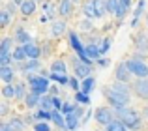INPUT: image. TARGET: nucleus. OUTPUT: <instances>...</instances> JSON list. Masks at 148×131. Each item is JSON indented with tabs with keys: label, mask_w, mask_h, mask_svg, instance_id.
Listing matches in <instances>:
<instances>
[{
	"label": "nucleus",
	"mask_w": 148,
	"mask_h": 131,
	"mask_svg": "<svg viewBox=\"0 0 148 131\" xmlns=\"http://www.w3.org/2000/svg\"><path fill=\"white\" fill-rule=\"evenodd\" d=\"M146 116H148V107H146Z\"/></svg>",
	"instance_id": "obj_48"
},
{
	"label": "nucleus",
	"mask_w": 148,
	"mask_h": 131,
	"mask_svg": "<svg viewBox=\"0 0 148 131\" xmlns=\"http://www.w3.org/2000/svg\"><path fill=\"white\" fill-rule=\"evenodd\" d=\"M127 11H130V8H127L126 4H122V2H120V4H118V8H116V11H114V15L120 19V21H122V19L127 15Z\"/></svg>",
	"instance_id": "obj_31"
},
{
	"label": "nucleus",
	"mask_w": 148,
	"mask_h": 131,
	"mask_svg": "<svg viewBox=\"0 0 148 131\" xmlns=\"http://www.w3.org/2000/svg\"><path fill=\"white\" fill-rule=\"evenodd\" d=\"M81 26H83L84 30H88V28H92V23L90 21H83V23H81Z\"/></svg>",
	"instance_id": "obj_43"
},
{
	"label": "nucleus",
	"mask_w": 148,
	"mask_h": 131,
	"mask_svg": "<svg viewBox=\"0 0 148 131\" xmlns=\"http://www.w3.org/2000/svg\"><path fill=\"white\" fill-rule=\"evenodd\" d=\"M83 13L86 15V17H90V19L98 17V15H96V4H94V0H86V2L83 4Z\"/></svg>",
	"instance_id": "obj_13"
},
{
	"label": "nucleus",
	"mask_w": 148,
	"mask_h": 131,
	"mask_svg": "<svg viewBox=\"0 0 148 131\" xmlns=\"http://www.w3.org/2000/svg\"><path fill=\"white\" fill-rule=\"evenodd\" d=\"M0 113H2V114H6V113H8V107L4 105V103H2V107H0Z\"/></svg>",
	"instance_id": "obj_45"
},
{
	"label": "nucleus",
	"mask_w": 148,
	"mask_h": 131,
	"mask_svg": "<svg viewBox=\"0 0 148 131\" xmlns=\"http://www.w3.org/2000/svg\"><path fill=\"white\" fill-rule=\"evenodd\" d=\"M73 111H75V107H73V105H68V103L62 107V114H69V113H73Z\"/></svg>",
	"instance_id": "obj_40"
},
{
	"label": "nucleus",
	"mask_w": 148,
	"mask_h": 131,
	"mask_svg": "<svg viewBox=\"0 0 148 131\" xmlns=\"http://www.w3.org/2000/svg\"><path fill=\"white\" fill-rule=\"evenodd\" d=\"M11 2H15V4H17V6H21V4L25 2V0H11Z\"/></svg>",
	"instance_id": "obj_47"
},
{
	"label": "nucleus",
	"mask_w": 148,
	"mask_h": 131,
	"mask_svg": "<svg viewBox=\"0 0 148 131\" xmlns=\"http://www.w3.org/2000/svg\"><path fill=\"white\" fill-rule=\"evenodd\" d=\"M105 131H130V128H127L126 124H124L122 120H120V118H116V120H112L111 124L109 126H105Z\"/></svg>",
	"instance_id": "obj_12"
},
{
	"label": "nucleus",
	"mask_w": 148,
	"mask_h": 131,
	"mask_svg": "<svg viewBox=\"0 0 148 131\" xmlns=\"http://www.w3.org/2000/svg\"><path fill=\"white\" fill-rule=\"evenodd\" d=\"M10 11L8 10H0V26H2V28H6L8 25H10Z\"/></svg>",
	"instance_id": "obj_32"
},
{
	"label": "nucleus",
	"mask_w": 148,
	"mask_h": 131,
	"mask_svg": "<svg viewBox=\"0 0 148 131\" xmlns=\"http://www.w3.org/2000/svg\"><path fill=\"white\" fill-rule=\"evenodd\" d=\"M86 55L90 56L92 60H94V58L98 60L99 56L103 55V53H101V47H98V45H94V43H90V45H88V47H86Z\"/></svg>",
	"instance_id": "obj_21"
},
{
	"label": "nucleus",
	"mask_w": 148,
	"mask_h": 131,
	"mask_svg": "<svg viewBox=\"0 0 148 131\" xmlns=\"http://www.w3.org/2000/svg\"><path fill=\"white\" fill-rule=\"evenodd\" d=\"M0 79L4 83H11L13 81V69L10 66H0Z\"/></svg>",
	"instance_id": "obj_16"
},
{
	"label": "nucleus",
	"mask_w": 148,
	"mask_h": 131,
	"mask_svg": "<svg viewBox=\"0 0 148 131\" xmlns=\"http://www.w3.org/2000/svg\"><path fill=\"white\" fill-rule=\"evenodd\" d=\"M51 32H53V36H62V34L66 32V23L64 21H54L53 25H51Z\"/></svg>",
	"instance_id": "obj_18"
},
{
	"label": "nucleus",
	"mask_w": 148,
	"mask_h": 131,
	"mask_svg": "<svg viewBox=\"0 0 148 131\" xmlns=\"http://www.w3.org/2000/svg\"><path fill=\"white\" fill-rule=\"evenodd\" d=\"M75 101L81 103V105H88V103H90V94H88V92H84V90L75 92Z\"/></svg>",
	"instance_id": "obj_23"
},
{
	"label": "nucleus",
	"mask_w": 148,
	"mask_h": 131,
	"mask_svg": "<svg viewBox=\"0 0 148 131\" xmlns=\"http://www.w3.org/2000/svg\"><path fill=\"white\" fill-rule=\"evenodd\" d=\"M146 23H148V15H146Z\"/></svg>",
	"instance_id": "obj_49"
},
{
	"label": "nucleus",
	"mask_w": 148,
	"mask_h": 131,
	"mask_svg": "<svg viewBox=\"0 0 148 131\" xmlns=\"http://www.w3.org/2000/svg\"><path fill=\"white\" fill-rule=\"evenodd\" d=\"M10 126L15 131H23V128H25V122H23L21 118H11V120H10Z\"/></svg>",
	"instance_id": "obj_34"
},
{
	"label": "nucleus",
	"mask_w": 148,
	"mask_h": 131,
	"mask_svg": "<svg viewBox=\"0 0 148 131\" xmlns=\"http://www.w3.org/2000/svg\"><path fill=\"white\" fill-rule=\"evenodd\" d=\"M51 71L54 73H66L68 69H66V62H62V60H54L53 64H51Z\"/></svg>",
	"instance_id": "obj_28"
},
{
	"label": "nucleus",
	"mask_w": 148,
	"mask_h": 131,
	"mask_svg": "<svg viewBox=\"0 0 148 131\" xmlns=\"http://www.w3.org/2000/svg\"><path fill=\"white\" fill-rule=\"evenodd\" d=\"M40 105H41V109H47V111H54V103H53V96H47L45 94L43 98H41V101H40Z\"/></svg>",
	"instance_id": "obj_27"
},
{
	"label": "nucleus",
	"mask_w": 148,
	"mask_h": 131,
	"mask_svg": "<svg viewBox=\"0 0 148 131\" xmlns=\"http://www.w3.org/2000/svg\"><path fill=\"white\" fill-rule=\"evenodd\" d=\"M10 47H11V40L10 38H4L2 45H0V55H2V53H10Z\"/></svg>",
	"instance_id": "obj_36"
},
{
	"label": "nucleus",
	"mask_w": 148,
	"mask_h": 131,
	"mask_svg": "<svg viewBox=\"0 0 148 131\" xmlns=\"http://www.w3.org/2000/svg\"><path fill=\"white\" fill-rule=\"evenodd\" d=\"M15 38H17V41H19V43H23V45H26V43H30V41H32L30 34H26L25 28H21V26H19L17 32H15Z\"/></svg>",
	"instance_id": "obj_20"
},
{
	"label": "nucleus",
	"mask_w": 148,
	"mask_h": 131,
	"mask_svg": "<svg viewBox=\"0 0 148 131\" xmlns=\"http://www.w3.org/2000/svg\"><path fill=\"white\" fill-rule=\"evenodd\" d=\"M98 64L101 66V68H107V66H109V64H111V62H109V60H107V58H98Z\"/></svg>",
	"instance_id": "obj_42"
},
{
	"label": "nucleus",
	"mask_w": 148,
	"mask_h": 131,
	"mask_svg": "<svg viewBox=\"0 0 148 131\" xmlns=\"http://www.w3.org/2000/svg\"><path fill=\"white\" fill-rule=\"evenodd\" d=\"M145 6H146V0H139L137 10H135V15H133V19H131V26H133V28L139 25V17H141L143 11H145Z\"/></svg>",
	"instance_id": "obj_15"
},
{
	"label": "nucleus",
	"mask_w": 148,
	"mask_h": 131,
	"mask_svg": "<svg viewBox=\"0 0 148 131\" xmlns=\"http://www.w3.org/2000/svg\"><path fill=\"white\" fill-rule=\"evenodd\" d=\"M105 96H107V101L111 107H114V109H124V107L130 105V88L126 86V84H112L111 88H107L105 90Z\"/></svg>",
	"instance_id": "obj_1"
},
{
	"label": "nucleus",
	"mask_w": 148,
	"mask_h": 131,
	"mask_svg": "<svg viewBox=\"0 0 148 131\" xmlns=\"http://www.w3.org/2000/svg\"><path fill=\"white\" fill-rule=\"evenodd\" d=\"M34 131H51V126L45 120H40V122H36V126H34Z\"/></svg>",
	"instance_id": "obj_35"
},
{
	"label": "nucleus",
	"mask_w": 148,
	"mask_h": 131,
	"mask_svg": "<svg viewBox=\"0 0 148 131\" xmlns=\"http://www.w3.org/2000/svg\"><path fill=\"white\" fill-rule=\"evenodd\" d=\"M19 8H21V13L25 17H28V15H32L36 11V0H25Z\"/></svg>",
	"instance_id": "obj_10"
},
{
	"label": "nucleus",
	"mask_w": 148,
	"mask_h": 131,
	"mask_svg": "<svg viewBox=\"0 0 148 131\" xmlns=\"http://www.w3.org/2000/svg\"><path fill=\"white\" fill-rule=\"evenodd\" d=\"M94 4H96V15L103 17L107 13V0H94Z\"/></svg>",
	"instance_id": "obj_24"
},
{
	"label": "nucleus",
	"mask_w": 148,
	"mask_h": 131,
	"mask_svg": "<svg viewBox=\"0 0 148 131\" xmlns=\"http://www.w3.org/2000/svg\"><path fill=\"white\" fill-rule=\"evenodd\" d=\"M40 68V62H38V58H28V62H25L21 66V69L25 73H32V71H36V69Z\"/></svg>",
	"instance_id": "obj_17"
},
{
	"label": "nucleus",
	"mask_w": 148,
	"mask_h": 131,
	"mask_svg": "<svg viewBox=\"0 0 148 131\" xmlns=\"http://www.w3.org/2000/svg\"><path fill=\"white\" fill-rule=\"evenodd\" d=\"M94 86H96V79L88 75L86 79L83 81V86H81V90H84V92H88V94H90V92L94 90Z\"/></svg>",
	"instance_id": "obj_25"
},
{
	"label": "nucleus",
	"mask_w": 148,
	"mask_h": 131,
	"mask_svg": "<svg viewBox=\"0 0 148 131\" xmlns=\"http://www.w3.org/2000/svg\"><path fill=\"white\" fill-rule=\"evenodd\" d=\"M11 56H13V60H15V62H23L25 58H28V55H26V49H25V45H23V47H17L13 53H11Z\"/></svg>",
	"instance_id": "obj_22"
},
{
	"label": "nucleus",
	"mask_w": 148,
	"mask_h": 131,
	"mask_svg": "<svg viewBox=\"0 0 148 131\" xmlns=\"http://www.w3.org/2000/svg\"><path fill=\"white\" fill-rule=\"evenodd\" d=\"M51 81H54V83H60V84H69V79L66 77V73H54L51 71Z\"/></svg>",
	"instance_id": "obj_26"
},
{
	"label": "nucleus",
	"mask_w": 148,
	"mask_h": 131,
	"mask_svg": "<svg viewBox=\"0 0 148 131\" xmlns=\"http://www.w3.org/2000/svg\"><path fill=\"white\" fill-rule=\"evenodd\" d=\"M120 2H122V4H126L127 8H131V0H120Z\"/></svg>",
	"instance_id": "obj_46"
},
{
	"label": "nucleus",
	"mask_w": 148,
	"mask_h": 131,
	"mask_svg": "<svg viewBox=\"0 0 148 131\" xmlns=\"http://www.w3.org/2000/svg\"><path fill=\"white\" fill-rule=\"evenodd\" d=\"M116 116H118L130 129H133V131L141 129V114H139L135 109H127V107L116 109Z\"/></svg>",
	"instance_id": "obj_2"
},
{
	"label": "nucleus",
	"mask_w": 148,
	"mask_h": 131,
	"mask_svg": "<svg viewBox=\"0 0 148 131\" xmlns=\"http://www.w3.org/2000/svg\"><path fill=\"white\" fill-rule=\"evenodd\" d=\"M126 66L130 68L131 75L139 77V79H145V77H148V66L143 62L141 58H131V60H127Z\"/></svg>",
	"instance_id": "obj_4"
},
{
	"label": "nucleus",
	"mask_w": 148,
	"mask_h": 131,
	"mask_svg": "<svg viewBox=\"0 0 148 131\" xmlns=\"http://www.w3.org/2000/svg\"><path fill=\"white\" fill-rule=\"evenodd\" d=\"M2 96L6 99H11V98H15V86L11 83H6V86L2 88Z\"/></svg>",
	"instance_id": "obj_29"
},
{
	"label": "nucleus",
	"mask_w": 148,
	"mask_h": 131,
	"mask_svg": "<svg viewBox=\"0 0 148 131\" xmlns=\"http://www.w3.org/2000/svg\"><path fill=\"white\" fill-rule=\"evenodd\" d=\"M73 2H79V0H73Z\"/></svg>",
	"instance_id": "obj_50"
},
{
	"label": "nucleus",
	"mask_w": 148,
	"mask_h": 131,
	"mask_svg": "<svg viewBox=\"0 0 148 131\" xmlns=\"http://www.w3.org/2000/svg\"><path fill=\"white\" fill-rule=\"evenodd\" d=\"M66 124H68V128L71 129V131L77 129V126H79V116L75 114V111L69 113V114H66Z\"/></svg>",
	"instance_id": "obj_19"
},
{
	"label": "nucleus",
	"mask_w": 148,
	"mask_h": 131,
	"mask_svg": "<svg viewBox=\"0 0 148 131\" xmlns=\"http://www.w3.org/2000/svg\"><path fill=\"white\" fill-rule=\"evenodd\" d=\"M25 49H26V55H28V58H40V56H41V49L38 47V45H34L32 41H30V43H26Z\"/></svg>",
	"instance_id": "obj_14"
},
{
	"label": "nucleus",
	"mask_w": 148,
	"mask_h": 131,
	"mask_svg": "<svg viewBox=\"0 0 148 131\" xmlns=\"http://www.w3.org/2000/svg\"><path fill=\"white\" fill-rule=\"evenodd\" d=\"M94 118H96V122H98V124L109 126L112 120H114V113H112L109 107H99V109L94 111Z\"/></svg>",
	"instance_id": "obj_5"
},
{
	"label": "nucleus",
	"mask_w": 148,
	"mask_h": 131,
	"mask_svg": "<svg viewBox=\"0 0 148 131\" xmlns=\"http://www.w3.org/2000/svg\"><path fill=\"white\" fill-rule=\"evenodd\" d=\"M114 75H116V79H118L120 83H127V81H130V77H131V71H130V68H127L126 64H120L118 68H116Z\"/></svg>",
	"instance_id": "obj_8"
},
{
	"label": "nucleus",
	"mask_w": 148,
	"mask_h": 131,
	"mask_svg": "<svg viewBox=\"0 0 148 131\" xmlns=\"http://www.w3.org/2000/svg\"><path fill=\"white\" fill-rule=\"evenodd\" d=\"M40 101H41L40 94H36V92H32V90H30V94H26V98H25V103H26V107H28V109L38 107V105H40Z\"/></svg>",
	"instance_id": "obj_11"
},
{
	"label": "nucleus",
	"mask_w": 148,
	"mask_h": 131,
	"mask_svg": "<svg viewBox=\"0 0 148 131\" xmlns=\"http://www.w3.org/2000/svg\"><path fill=\"white\" fill-rule=\"evenodd\" d=\"M23 98H26V94H25V84H23V83H17V84H15V99H23Z\"/></svg>",
	"instance_id": "obj_33"
},
{
	"label": "nucleus",
	"mask_w": 148,
	"mask_h": 131,
	"mask_svg": "<svg viewBox=\"0 0 148 131\" xmlns=\"http://www.w3.org/2000/svg\"><path fill=\"white\" fill-rule=\"evenodd\" d=\"M118 4H120V0H107V11L109 13H114Z\"/></svg>",
	"instance_id": "obj_37"
},
{
	"label": "nucleus",
	"mask_w": 148,
	"mask_h": 131,
	"mask_svg": "<svg viewBox=\"0 0 148 131\" xmlns=\"http://www.w3.org/2000/svg\"><path fill=\"white\" fill-rule=\"evenodd\" d=\"M0 131H15V129L11 128L10 122H8V124H2V126H0Z\"/></svg>",
	"instance_id": "obj_41"
},
{
	"label": "nucleus",
	"mask_w": 148,
	"mask_h": 131,
	"mask_svg": "<svg viewBox=\"0 0 148 131\" xmlns=\"http://www.w3.org/2000/svg\"><path fill=\"white\" fill-rule=\"evenodd\" d=\"M90 69H92V64L83 62L79 56H77V58L73 56V71H75L77 77H81V79H86V77L90 75Z\"/></svg>",
	"instance_id": "obj_6"
},
{
	"label": "nucleus",
	"mask_w": 148,
	"mask_h": 131,
	"mask_svg": "<svg viewBox=\"0 0 148 131\" xmlns=\"http://www.w3.org/2000/svg\"><path fill=\"white\" fill-rule=\"evenodd\" d=\"M73 11V0H60L58 4V13L64 15V17H69Z\"/></svg>",
	"instance_id": "obj_9"
},
{
	"label": "nucleus",
	"mask_w": 148,
	"mask_h": 131,
	"mask_svg": "<svg viewBox=\"0 0 148 131\" xmlns=\"http://www.w3.org/2000/svg\"><path fill=\"white\" fill-rule=\"evenodd\" d=\"M28 83H30V90L40 94V96H45L49 92V79L45 75L36 77V75H32V73H28Z\"/></svg>",
	"instance_id": "obj_3"
},
{
	"label": "nucleus",
	"mask_w": 148,
	"mask_h": 131,
	"mask_svg": "<svg viewBox=\"0 0 148 131\" xmlns=\"http://www.w3.org/2000/svg\"><path fill=\"white\" fill-rule=\"evenodd\" d=\"M135 94L141 96L143 99H148V77L135 83Z\"/></svg>",
	"instance_id": "obj_7"
},
{
	"label": "nucleus",
	"mask_w": 148,
	"mask_h": 131,
	"mask_svg": "<svg viewBox=\"0 0 148 131\" xmlns=\"http://www.w3.org/2000/svg\"><path fill=\"white\" fill-rule=\"evenodd\" d=\"M13 6H17V4H15V2H11V4H10V6H8V8H6V10H8V11H10V13H13V11H15V10H13Z\"/></svg>",
	"instance_id": "obj_44"
},
{
	"label": "nucleus",
	"mask_w": 148,
	"mask_h": 131,
	"mask_svg": "<svg viewBox=\"0 0 148 131\" xmlns=\"http://www.w3.org/2000/svg\"><path fill=\"white\" fill-rule=\"evenodd\" d=\"M36 118H38V120H45V122H49V120H53V111L41 109V111H38V113H36Z\"/></svg>",
	"instance_id": "obj_30"
},
{
	"label": "nucleus",
	"mask_w": 148,
	"mask_h": 131,
	"mask_svg": "<svg viewBox=\"0 0 148 131\" xmlns=\"http://www.w3.org/2000/svg\"><path fill=\"white\" fill-rule=\"evenodd\" d=\"M99 47H101V53H107V51H109V47H111V40H109V38H105V40L101 41Z\"/></svg>",
	"instance_id": "obj_39"
},
{
	"label": "nucleus",
	"mask_w": 148,
	"mask_h": 131,
	"mask_svg": "<svg viewBox=\"0 0 148 131\" xmlns=\"http://www.w3.org/2000/svg\"><path fill=\"white\" fill-rule=\"evenodd\" d=\"M69 86H71L75 92H79V90H81V86H83V84H81L79 81H77V75L73 77V79H69Z\"/></svg>",
	"instance_id": "obj_38"
}]
</instances>
